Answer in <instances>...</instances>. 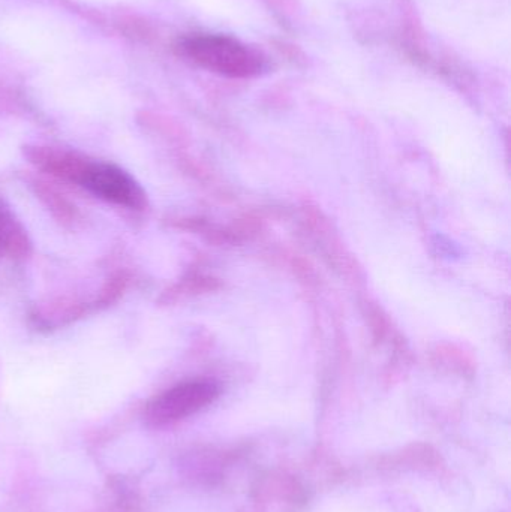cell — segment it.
Segmentation results:
<instances>
[{
    "label": "cell",
    "instance_id": "cell-1",
    "mask_svg": "<svg viewBox=\"0 0 511 512\" xmlns=\"http://www.w3.org/2000/svg\"><path fill=\"white\" fill-rule=\"evenodd\" d=\"M180 53L200 68L228 78L263 74L267 59L258 48L222 33H194L180 41Z\"/></svg>",
    "mask_w": 511,
    "mask_h": 512
},
{
    "label": "cell",
    "instance_id": "cell-2",
    "mask_svg": "<svg viewBox=\"0 0 511 512\" xmlns=\"http://www.w3.org/2000/svg\"><path fill=\"white\" fill-rule=\"evenodd\" d=\"M219 387L206 379L182 382L153 397L144 409V423L153 429L171 426L212 405L219 397Z\"/></svg>",
    "mask_w": 511,
    "mask_h": 512
},
{
    "label": "cell",
    "instance_id": "cell-3",
    "mask_svg": "<svg viewBox=\"0 0 511 512\" xmlns=\"http://www.w3.org/2000/svg\"><path fill=\"white\" fill-rule=\"evenodd\" d=\"M77 186L113 206L132 212L149 209V198L140 183L128 171L108 162L89 159L78 177Z\"/></svg>",
    "mask_w": 511,
    "mask_h": 512
},
{
    "label": "cell",
    "instance_id": "cell-4",
    "mask_svg": "<svg viewBox=\"0 0 511 512\" xmlns=\"http://www.w3.org/2000/svg\"><path fill=\"white\" fill-rule=\"evenodd\" d=\"M23 156L36 170L72 185H77L78 177L89 161L81 153L50 146H24Z\"/></svg>",
    "mask_w": 511,
    "mask_h": 512
},
{
    "label": "cell",
    "instance_id": "cell-5",
    "mask_svg": "<svg viewBox=\"0 0 511 512\" xmlns=\"http://www.w3.org/2000/svg\"><path fill=\"white\" fill-rule=\"evenodd\" d=\"M0 251L14 261H26L32 255L26 228L3 198H0Z\"/></svg>",
    "mask_w": 511,
    "mask_h": 512
},
{
    "label": "cell",
    "instance_id": "cell-6",
    "mask_svg": "<svg viewBox=\"0 0 511 512\" xmlns=\"http://www.w3.org/2000/svg\"><path fill=\"white\" fill-rule=\"evenodd\" d=\"M33 194L36 195L39 201L44 204L45 209L50 212V215L59 222L66 230H75L78 225L83 221L80 210L74 203L68 200L65 195L60 194L56 188L48 185L47 182L29 177L27 179Z\"/></svg>",
    "mask_w": 511,
    "mask_h": 512
}]
</instances>
